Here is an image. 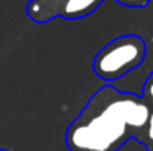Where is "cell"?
Listing matches in <instances>:
<instances>
[{
  "label": "cell",
  "mask_w": 153,
  "mask_h": 151,
  "mask_svg": "<svg viewBox=\"0 0 153 151\" xmlns=\"http://www.w3.org/2000/svg\"><path fill=\"white\" fill-rule=\"evenodd\" d=\"M149 116V107L141 99L105 86L71 126L68 145L74 151H111L125 136L126 127L146 126Z\"/></svg>",
  "instance_id": "6da1fadb"
},
{
  "label": "cell",
  "mask_w": 153,
  "mask_h": 151,
  "mask_svg": "<svg viewBox=\"0 0 153 151\" xmlns=\"http://www.w3.org/2000/svg\"><path fill=\"white\" fill-rule=\"evenodd\" d=\"M146 55V45L137 36H122L104 46L94 59L97 76L105 80H117L140 65Z\"/></svg>",
  "instance_id": "7a4b0ae2"
},
{
  "label": "cell",
  "mask_w": 153,
  "mask_h": 151,
  "mask_svg": "<svg viewBox=\"0 0 153 151\" xmlns=\"http://www.w3.org/2000/svg\"><path fill=\"white\" fill-rule=\"evenodd\" d=\"M147 123H149V136H150V139L153 141V113L149 116Z\"/></svg>",
  "instance_id": "5b68a950"
},
{
  "label": "cell",
  "mask_w": 153,
  "mask_h": 151,
  "mask_svg": "<svg viewBox=\"0 0 153 151\" xmlns=\"http://www.w3.org/2000/svg\"><path fill=\"white\" fill-rule=\"evenodd\" d=\"M48 1H55V3H56V1H59V0H48Z\"/></svg>",
  "instance_id": "52a82bcc"
},
{
  "label": "cell",
  "mask_w": 153,
  "mask_h": 151,
  "mask_svg": "<svg viewBox=\"0 0 153 151\" xmlns=\"http://www.w3.org/2000/svg\"><path fill=\"white\" fill-rule=\"evenodd\" d=\"M119 3L125 4V6H132V7H141V6H146L149 3V0H117Z\"/></svg>",
  "instance_id": "277c9868"
},
{
  "label": "cell",
  "mask_w": 153,
  "mask_h": 151,
  "mask_svg": "<svg viewBox=\"0 0 153 151\" xmlns=\"http://www.w3.org/2000/svg\"><path fill=\"white\" fill-rule=\"evenodd\" d=\"M102 0H59L56 1L61 4L59 15L65 18H83L89 13H92Z\"/></svg>",
  "instance_id": "3957f363"
},
{
  "label": "cell",
  "mask_w": 153,
  "mask_h": 151,
  "mask_svg": "<svg viewBox=\"0 0 153 151\" xmlns=\"http://www.w3.org/2000/svg\"><path fill=\"white\" fill-rule=\"evenodd\" d=\"M150 98H152V104H153V83L150 85Z\"/></svg>",
  "instance_id": "8992f818"
}]
</instances>
